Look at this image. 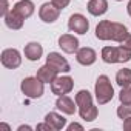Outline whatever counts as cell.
<instances>
[{
    "mask_svg": "<svg viewBox=\"0 0 131 131\" xmlns=\"http://www.w3.org/2000/svg\"><path fill=\"white\" fill-rule=\"evenodd\" d=\"M128 34V29L125 25L111 22V20H102L96 26V37L99 40H114V42H122L123 37Z\"/></svg>",
    "mask_w": 131,
    "mask_h": 131,
    "instance_id": "obj_1",
    "label": "cell"
},
{
    "mask_svg": "<svg viewBox=\"0 0 131 131\" xmlns=\"http://www.w3.org/2000/svg\"><path fill=\"white\" fill-rule=\"evenodd\" d=\"M102 60L105 63H125L131 60V49L125 46H105L102 49Z\"/></svg>",
    "mask_w": 131,
    "mask_h": 131,
    "instance_id": "obj_3",
    "label": "cell"
},
{
    "mask_svg": "<svg viewBox=\"0 0 131 131\" xmlns=\"http://www.w3.org/2000/svg\"><path fill=\"white\" fill-rule=\"evenodd\" d=\"M9 13V5H8V0H2V9H0V16L5 17Z\"/></svg>",
    "mask_w": 131,
    "mask_h": 131,
    "instance_id": "obj_24",
    "label": "cell"
},
{
    "mask_svg": "<svg viewBox=\"0 0 131 131\" xmlns=\"http://www.w3.org/2000/svg\"><path fill=\"white\" fill-rule=\"evenodd\" d=\"M59 16H60V9L51 2H46V3H43L42 6H40V9H39V17H40V20H43L45 23H52V22H56L57 19H59Z\"/></svg>",
    "mask_w": 131,
    "mask_h": 131,
    "instance_id": "obj_9",
    "label": "cell"
},
{
    "mask_svg": "<svg viewBox=\"0 0 131 131\" xmlns=\"http://www.w3.org/2000/svg\"><path fill=\"white\" fill-rule=\"evenodd\" d=\"M86 9L91 16H102L108 11V2L106 0H90L88 5H86Z\"/></svg>",
    "mask_w": 131,
    "mask_h": 131,
    "instance_id": "obj_16",
    "label": "cell"
},
{
    "mask_svg": "<svg viewBox=\"0 0 131 131\" xmlns=\"http://www.w3.org/2000/svg\"><path fill=\"white\" fill-rule=\"evenodd\" d=\"M76 103L79 106V116L86 120V122H93L97 119V106H94L93 103V96L90 91L86 90H80L77 94H76Z\"/></svg>",
    "mask_w": 131,
    "mask_h": 131,
    "instance_id": "obj_2",
    "label": "cell"
},
{
    "mask_svg": "<svg viewBox=\"0 0 131 131\" xmlns=\"http://www.w3.org/2000/svg\"><path fill=\"white\" fill-rule=\"evenodd\" d=\"M43 85L45 83L37 76L36 77H25L22 80V83H20V90H22V93L26 97H29V99H39V97L43 96V91H45Z\"/></svg>",
    "mask_w": 131,
    "mask_h": 131,
    "instance_id": "obj_5",
    "label": "cell"
},
{
    "mask_svg": "<svg viewBox=\"0 0 131 131\" xmlns=\"http://www.w3.org/2000/svg\"><path fill=\"white\" fill-rule=\"evenodd\" d=\"M76 106H77V103L73 99H70L67 94H65V96H59L57 100H56V108L60 110L65 114H74L76 113Z\"/></svg>",
    "mask_w": 131,
    "mask_h": 131,
    "instance_id": "obj_13",
    "label": "cell"
},
{
    "mask_svg": "<svg viewBox=\"0 0 131 131\" xmlns=\"http://www.w3.org/2000/svg\"><path fill=\"white\" fill-rule=\"evenodd\" d=\"M94 93H96V99H97V103L99 105H105L108 103L113 96H114V88L110 82V77L108 76H99L97 80H96V86H94Z\"/></svg>",
    "mask_w": 131,
    "mask_h": 131,
    "instance_id": "obj_4",
    "label": "cell"
},
{
    "mask_svg": "<svg viewBox=\"0 0 131 131\" xmlns=\"http://www.w3.org/2000/svg\"><path fill=\"white\" fill-rule=\"evenodd\" d=\"M25 57L28 59V60H31V62H36V60H39L40 57H42V54H43V48H42V45L40 43H37V42H29L26 46H25Z\"/></svg>",
    "mask_w": 131,
    "mask_h": 131,
    "instance_id": "obj_17",
    "label": "cell"
},
{
    "mask_svg": "<svg viewBox=\"0 0 131 131\" xmlns=\"http://www.w3.org/2000/svg\"><path fill=\"white\" fill-rule=\"evenodd\" d=\"M51 2L59 8V9H63V8H67L70 5V0H51Z\"/></svg>",
    "mask_w": 131,
    "mask_h": 131,
    "instance_id": "obj_23",
    "label": "cell"
},
{
    "mask_svg": "<svg viewBox=\"0 0 131 131\" xmlns=\"http://www.w3.org/2000/svg\"><path fill=\"white\" fill-rule=\"evenodd\" d=\"M119 100L123 105H131V85L129 86H122L119 93Z\"/></svg>",
    "mask_w": 131,
    "mask_h": 131,
    "instance_id": "obj_21",
    "label": "cell"
},
{
    "mask_svg": "<svg viewBox=\"0 0 131 131\" xmlns=\"http://www.w3.org/2000/svg\"><path fill=\"white\" fill-rule=\"evenodd\" d=\"M116 82L119 86H129L131 85V70L129 68H122L116 74Z\"/></svg>",
    "mask_w": 131,
    "mask_h": 131,
    "instance_id": "obj_20",
    "label": "cell"
},
{
    "mask_svg": "<svg viewBox=\"0 0 131 131\" xmlns=\"http://www.w3.org/2000/svg\"><path fill=\"white\" fill-rule=\"evenodd\" d=\"M0 59H2V65H3V67H6V68H9V70L19 68L20 63H22V56H20V52H19L16 48L3 49Z\"/></svg>",
    "mask_w": 131,
    "mask_h": 131,
    "instance_id": "obj_7",
    "label": "cell"
},
{
    "mask_svg": "<svg viewBox=\"0 0 131 131\" xmlns=\"http://www.w3.org/2000/svg\"><path fill=\"white\" fill-rule=\"evenodd\" d=\"M123 129L125 131H131V116L123 120Z\"/></svg>",
    "mask_w": 131,
    "mask_h": 131,
    "instance_id": "obj_26",
    "label": "cell"
},
{
    "mask_svg": "<svg viewBox=\"0 0 131 131\" xmlns=\"http://www.w3.org/2000/svg\"><path fill=\"white\" fill-rule=\"evenodd\" d=\"M120 45H122V46H125L126 49H131V34H129V32L123 37V40L120 42Z\"/></svg>",
    "mask_w": 131,
    "mask_h": 131,
    "instance_id": "obj_25",
    "label": "cell"
},
{
    "mask_svg": "<svg viewBox=\"0 0 131 131\" xmlns=\"http://www.w3.org/2000/svg\"><path fill=\"white\" fill-rule=\"evenodd\" d=\"M73 88H74V80L70 76H62V77L57 76L54 79V82L51 83V91L56 96H65V94H68Z\"/></svg>",
    "mask_w": 131,
    "mask_h": 131,
    "instance_id": "obj_6",
    "label": "cell"
},
{
    "mask_svg": "<svg viewBox=\"0 0 131 131\" xmlns=\"http://www.w3.org/2000/svg\"><path fill=\"white\" fill-rule=\"evenodd\" d=\"M74 129H83V126L82 125H79V123H71V125H68V131H74Z\"/></svg>",
    "mask_w": 131,
    "mask_h": 131,
    "instance_id": "obj_27",
    "label": "cell"
},
{
    "mask_svg": "<svg viewBox=\"0 0 131 131\" xmlns=\"http://www.w3.org/2000/svg\"><path fill=\"white\" fill-rule=\"evenodd\" d=\"M59 46L62 48V51L68 52V54H74L79 49V40L77 37H74L73 34H62L59 37Z\"/></svg>",
    "mask_w": 131,
    "mask_h": 131,
    "instance_id": "obj_11",
    "label": "cell"
},
{
    "mask_svg": "<svg viewBox=\"0 0 131 131\" xmlns=\"http://www.w3.org/2000/svg\"><path fill=\"white\" fill-rule=\"evenodd\" d=\"M117 116L120 117V119H126V117H129L131 116V105H120L119 108H117Z\"/></svg>",
    "mask_w": 131,
    "mask_h": 131,
    "instance_id": "obj_22",
    "label": "cell"
},
{
    "mask_svg": "<svg viewBox=\"0 0 131 131\" xmlns=\"http://www.w3.org/2000/svg\"><path fill=\"white\" fill-rule=\"evenodd\" d=\"M37 129H48V131H51L52 128H51V125H49L48 122H45V123H40V125H37Z\"/></svg>",
    "mask_w": 131,
    "mask_h": 131,
    "instance_id": "obj_28",
    "label": "cell"
},
{
    "mask_svg": "<svg viewBox=\"0 0 131 131\" xmlns=\"http://www.w3.org/2000/svg\"><path fill=\"white\" fill-rule=\"evenodd\" d=\"M68 28L77 34H86L90 29V22L83 14H73L68 20Z\"/></svg>",
    "mask_w": 131,
    "mask_h": 131,
    "instance_id": "obj_8",
    "label": "cell"
},
{
    "mask_svg": "<svg viewBox=\"0 0 131 131\" xmlns=\"http://www.w3.org/2000/svg\"><path fill=\"white\" fill-rule=\"evenodd\" d=\"M57 74H59V71L52 67V65H49V63L40 67L39 71H37V77H39L43 83H52L54 79L57 77Z\"/></svg>",
    "mask_w": 131,
    "mask_h": 131,
    "instance_id": "obj_15",
    "label": "cell"
},
{
    "mask_svg": "<svg viewBox=\"0 0 131 131\" xmlns=\"http://www.w3.org/2000/svg\"><path fill=\"white\" fill-rule=\"evenodd\" d=\"M5 19V23H6V26L9 28V29H20L22 26H23V17H20L17 13H14L13 9L3 17Z\"/></svg>",
    "mask_w": 131,
    "mask_h": 131,
    "instance_id": "obj_19",
    "label": "cell"
},
{
    "mask_svg": "<svg viewBox=\"0 0 131 131\" xmlns=\"http://www.w3.org/2000/svg\"><path fill=\"white\" fill-rule=\"evenodd\" d=\"M46 63L52 65L59 73H70L71 71L68 60L65 57H62V54H59V52H49L48 57H46Z\"/></svg>",
    "mask_w": 131,
    "mask_h": 131,
    "instance_id": "obj_10",
    "label": "cell"
},
{
    "mask_svg": "<svg viewBox=\"0 0 131 131\" xmlns=\"http://www.w3.org/2000/svg\"><path fill=\"white\" fill-rule=\"evenodd\" d=\"M23 129L31 131V126H28V125H20V126H19V131H23Z\"/></svg>",
    "mask_w": 131,
    "mask_h": 131,
    "instance_id": "obj_29",
    "label": "cell"
},
{
    "mask_svg": "<svg viewBox=\"0 0 131 131\" xmlns=\"http://www.w3.org/2000/svg\"><path fill=\"white\" fill-rule=\"evenodd\" d=\"M0 128H3V129H9V126H8V125H5V123L0 125Z\"/></svg>",
    "mask_w": 131,
    "mask_h": 131,
    "instance_id": "obj_31",
    "label": "cell"
},
{
    "mask_svg": "<svg viewBox=\"0 0 131 131\" xmlns=\"http://www.w3.org/2000/svg\"><path fill=\"white\" fill-rule=\"evenodd\" d=\"M34 3L31 2V0H20V2H17L14 6H13V11L17 13L20 17L23 19H28L34 14Z\"/></svg>",
    "mask_w": 131,
    "mask_h": 131,
    "instance_id": "obj_14",
    "label": "cell"
},
{
    "mask_svg": "<svg viewBox=\"0 0 131 131\" xmlns=\"http://www.w3.org/2000/svg\"><path fill=\"white\" fill-rule=\"evenodd\" d=\"M97 59V54L93 48H88V46H83L80 49H77L76 52V60L83 65V67H90V65H93Z\"/></svg>",
    "mask_w": 131,
    "mask_h": 131,
    "instance_id": "obj_12",
    "label": "cell"
},
{
    "mask_svg": "<svg viewBox=\"0 0 131 131\" xmlns=\"http://www.w3.org/2000/svg\"><path fill=\"white\" fill-rule=\"evenodd\" d=\"M45 122H48L52 129H62V128H65V125H67V119L63 116H60V114H57V113H54V111L48 113L45 116Z\"/></svg>",
    "mask_w": 131,
    "mask_h": 131,
    "instance_id": "obj_18",
    "label": "cell"
},
{
    "mask_svg": "<svg viewBox=\"0 0 131 131\" xmlns=\"http://www.w3.org/2000/svg\"><path fill=\"white\" fill-rule=\"evenodd\" d=\"M117 2H122V0H117Z\"/></svg>",
    "mask_w": 131,
    "mask_h": 131,
    "instance_id": "obj_32",
    "label": "cell"
},
{
    "mask_svg": "<svg viewBox=\"0 0 131 131\" xmlns=\"http://www.w3.org/2000/svg\"><path fill=\"white\" fill-rule=\"evenodd\" d=\"M126 8H128V14L131 16V0H129V3H128V6H126Z\"/></svg>",
    "mask_w": 131,
    "mask_h": 131,
    "instance_id": "obj_30",
    "label": "cell"
}]
</instances>
